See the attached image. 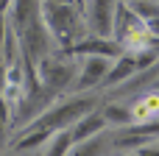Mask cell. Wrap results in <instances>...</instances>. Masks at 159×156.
<instances>
[{
	"instance_id": "19",
	"label": "cell",
	"mask_w": 159,
	"mask_h": 156,
	"mask_svg": "<svg viewBox=\"0 0 159 156\" xmlns=\"http://www.w3.org/2000/svg\"><path fill=\"white\" fill-rule=\"evenodd\" d=\"M129 156H137V154H129Z\"/></svg>"
},
{
	"instance_id": "7",
	"label": "cell",
	"mask_w": 159,
	"mask_h": 156,
	"mask_svg": "<svg viewBox=\"0 0 159 156\" xmlns=\"http://www.w3.org/2000/svg\"><path fill=\"white\" fill-rule=\"evenodd\" d=\"M112 61L115 59H106V56H81V61H78V78H75L73 92L98 89L106 81V75L112 70Z\"/></svg>"
},
{
	"instance_id": "13",
	"label": "cell",
	"mask_w": 159,
	"mask_h": 156,
	"mask_svg": "<svg viewBox=\"0 0 159 156\" xmlns=\"http://www.w3.org/2000/svg\"><path fill=\"white\" fill-rule=\"evenodd\" d=\"M106 148V137L103 134H95L89 140H81V142H73V148L67 151V156H101Z\"/></svg>"
},
{
	"instance_id": "5",
	"label": "cell",
	"mask_w": 159,
	"mask_h": 156,
	"mask_svg": "<svg viewBox=\"0 0 159 156\" xmlns=\"http://www.w3.org/2000/svg\"><path fill=\"white\" fill-rule=\"evenodd\" d=\"M154 61H157V56H154L151 50H126L120 59L112 61V70H109L106 81H103L101 87H103V89H117L123 81H129L134 73H140L143 67H148V64H154Z\"/></svg>"
},
{
	"instance_id": "4",
	"label": "cell",
	"mask_w": 159,
	"mask_h": 156,
	"mask_svg": "<svg viewBox=\"0 0 159 156\" xmlns=\"http://www.w3.org/2000/svg\"><path fill=\"white\" fill-rule=\"evenodd\" d=\"M75 78H78V61H67L53 53L36 61V81H42L45 87H50L56 92H64V89L73 92Z\"/></svg>"
},
{
	"instance_id": "10",
	"label": "cell",
	"mask_w": 159,
	"mask_h": 156,
	"mask_svg": "<svg viewBox=\"0 0 159 156\" xmlns=\"http://www.w3.org/2000/svg\"><path fill=\"white\" fill-rule=\"evenodd\" d=\"M131 114H134V123H154V120H159V89L137 95L131 100Z\"/></svg>"
},
{
	"instance_id": "17",
	"label": "cell",
	"mask_w": 159,
	"mask_h": 156,
	"mask_svg": "<svg viewBox=\"0 0 159 156\" xmlns=\"http://www.w3.org/2000/svg\"><path fill=\"white\" fill-rule=\"evenodd\" d=\"M151 53L159 59V36H151Z\"/></svg>"
},
{
	"instance_id": "14",
	"label": "cell",
	"mask_w": 159,
	"mask_h": 156,
	"mask_svg": "<svg viewBox=\"0 0 159 156\" xmlns=\"http://www.w3.org/2000/svg\"><path fill=\"white\" fill-rule=\"evenodd\" d=\"M70 148H73V134H70V128H64V131H56V134L48 140L45 156H67Z\"/></svg>"
},
{
	"instance_id": "9",
	"label": "cell",
	"mask_w": 159,
	"mask_h": 156,
	"mask_svg": "<svg viewBox=\"0 0 159 156\" xmlns=\"http://www.w3.org/2000/svg\"><path fill=\"white\" fill-rule=\"evenodd\" d=\"M126 53V47L115 39V36H84L81 42H75L70 47V56H106V59H120Z\"/></svg>"
},
{
	"instance_id": "6",
	"label": "cell",
	"mask_w": 159,
	"mask_h": 156,
	"mask_svg": "<svg viewBox=\"0 0 159 156\" xmlns=\"http://www.w3.org/2000/svg\"><path fill=\"white\" fill-rule=\"evenodd\" d=\"M159 137V120L154 123H131L126 128H117L112 134V148L117 151H140L143 145H151Z\"/></svg>"
},
{
	"instance_id": "15",
	"label": "cell",
	"mask_w": 159,
	"mask_h": 156,
	"mask_svg": "<svg viewBox=\"0 0 159 156\" xmlns=\"http://www.w3.org/2000/svg\"><path fill=\"white\" fill-rule=\"evenodd\" d=\"M137 156H159V145L157 142H151V145H143L140 151H134Z\"/></svg>"
},
{
	"instance_id": "20",
	"label": "cell",
	"mask_w": 159,
	"mask_h": 156,
	"mask_svg": "<svg viewBox=\"0 0 159 156\" xmlns=\"http://www.w3.org/2000/svg\"><path fill=\"white\" fill-rule=\"evenodd\" d=\"M126 3H129V0H126Z\"/></svg>"
},
{
	"instance_id": "8",
	"label": "cell",
	"mask_w": 159,
	"mask_h": 156,
	"mask_svg": "<svg viewBox=\"0 0 159 156\" xmlns=\"http://www.w3.org/2000/svg\"><path fill=\"white\" fill-rule=\"evenodd\" d=\"M117 3L120 0H89L87 3V28L98 36H112Z\"/></svg>"
},
{
	"instance_id": "2",
	"label": "cell",
	"mask_w": 159,
	"mask_h": 156,
	"mask_svg": "<svg viewBox=\"0 0 159 156\" xmlns=\"http://www.w3.org/2000/svg\"><path fill=\"white\" fill-rule=\"evenodd\" d=\"M89 112H95V98L92 95H81L75 92V98H67V100H56L45 114H39L34 123L28 126H36V128H45L50 134L56 131H64V128H73L81 117H87Z\"/></svg>"
},
{
	"instance_id": "12",
	"label": "cell",
	"mask_w": 159,
	"mask_h": 156,
	"mask_svg": "<svg viewBox=\"0 0 159 156\" xmlns=\"http://www.w3.org/2000/svg\"><path fill=\"white\" fill-rule=\"evenodd\" d=\"M101 114H103L106 126H112V128H126V126H131V123H134L131 106H123V103H106Z\"/></svg>"
},
{
	"instance_id": "11",
	"label": "cell",
	"mask_w": 159,
	"mask_h": 156,
	"mask_svg": "<svg viewBox=\"0 0 159 156\" xmlns=\"http://www.w3.org/2000/svg\"><path fill=\"white\" fill-rule=\"evenodd\" d=\"M103 128H106L103 114H101V112H89L87 117H81V120L70 128V134H73V142H81V140H89V137H95V134H103Z\"/></svg>"
},
{
	"instance_id": "3",
	"label": "cell",
	"mask_w": 159,
	"mask_h": 156,
	"mask_svg": "<svg viewBox=\"0 0 159 156\" xmlns=\"http://www.w3.org/2000/svg\"><path fill=\"white\" fill-rule=\"evenodd\" d=\"M112 36H115L126 50H151V33H148V28H145V20H143L126 0L117 3Z\"/></svg>"
},
{
	"instance_id": "18",
	"label": "cell",
	"mask_w": 159,
	"mask_h": 156,
	"mask_svg": "<svg viewBox=\"0 0 159 156\" xmlns=\"http://www.w3.org/2000/svg\"><path fill=\"white\" fill-rule=\"evenodd\" d=\"M154 89H159V81H157V87H154Z\"/></svg>"
},
{
	"instance_id": "1",
	"label": "cell",
	"mask_w": 159,
	"mask_h": 156,
	"mask_svg": "<svg viewBox=\"0 0 159 156\" xmlns=\"http://www.w3.org/2000/svg\"><path fill=\"white\" fill-rule=\"evenodd\" d=\"M42 14H45V22L53 33L56 42H61L67 50L84 39V31H87V22L81 17V6L75 3H59V0H45L42 3Z\"/></svg>"
},
{
	"instance_id": "16",
	"label": "cell",
	"mask_w": 159,
	"mask_h": 156,
	"mask_svg": "<svg viewBox=\"0 0 159 156\" xmlns=\"http://www.w3.org/2000/svg\"><path fill=\"white\" fill-rule=\"evenodd\" d=\"M145 28H148L151 36H159V14H157V17H151V20H145Z\"/></svg>"
}]
</instances>
